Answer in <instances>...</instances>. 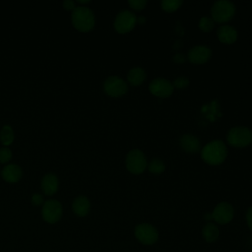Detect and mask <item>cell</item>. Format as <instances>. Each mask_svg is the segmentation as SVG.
Here are the masks:
<instances>
[{"mask_svg": "<svg viewBox=\"0 0 252 252\" xmlns=\"http://www.w3.org/2000/svg\"><path fill=\"white\" fill-rule=\"evenodd\" d=\"M201 155L206 163L210 165H219L226 158L227 148L223 141L213 140L202 149Z\"/></svg>", "mask_w": 252, "mask_h": 252, "instance_id": "obj_1", "label": "cell"}, {"mask_svg": "<svg viewBox=\"0 0 252 252\" xmlns=\"http://www.w3.org/2000/svg\"><path fill=\"white\" fill-rule=\"evenodd\" d=\"M72 23L78 31L83 32H89L94 26V15L88 7H76L72 13Z\"/></svg>", "mask_w": 252, "mask_h": 252, "instance_id": "obj_2", "label": "cell"}, {"mask_svg": "<svg viewBox=\"0 0 252 252\" xmlns=\"http://www.w3.org/2000/svg\"><path fill=\"white\" fill-rule=\"evenodd\" d=\"M235 13V5L227 0L216 1L211 8V15L214 22L226 23L230 21Z\"/></svg>", "mask_w": 252, "mask_h": 252, "instance_id": "obj_3", "label": "cell"}, {"mask_svg": "<svg viewBox=\"0 0 252 252\" xmlns=\"http://www.w3.org/2000/svg\"><path fill=\"white\" fill-rule=\"evenodd\" d=\"M226 140L233 147L244 148L252 143V130L242 126L233 127L228 131Z\"/></svg>", "mask_w": 252, "mask_h": 252, "instance_id": "obj_4", "label": "cell"}, {"mask_svg": "<svg viewBox=\"0 0 252 252\" xmlns=\"http://www.w3.org/2000/svg\"><path fill=\"white\" fill-rule=\"evenodd\" d=\"M126 168L133 174H140L147 168L148 162L144 153L141 150L133 149L126 156Z\"/></svg>", "mask_w": 252, "mask_h": 252, "instance_id": "obj_5", "label": "cell"}, {"mask_svg": "<svg viewBox=\"0 0 252 252\" xmlns=\"http://www.w3.org/2000/svg\"><path fill=\"white\" fill-rule=\"evenodd\" d=\"M134 234L136 239L144 245H152L158 239V232L157 228L147 222H142L136 225Z\"/></svg>", "mask_w": 252, "mask_h": 252, "instance_id": "obj_6", "label": "cell"}, {"mask_svg": "<svg viewBox=\"0 0 252 252\" xmlns=\"http://www.w3.org/2000/svg\"><path fill=\"white\" fill-rule=\"evenodd\" d=\"M136 24L137 16L129 10H123L116 15L113 26L117 32L127 33L134 29Z\"/></svg>", "mask_w": 252, "mask_h": 252, "instance_id": "obj_7", "label": "cell"}, {"mask_svg": "<svg viewBox=\"0 0 252 252\" xmlns=\"http://www.w3.org/2000/svg\"><path fill=\"white\" fill-rule=\"evenodd\" d=\"M234 216L233 206L228 202H220L219 203L210 213L211 220L216 221L219 224H226L230 222Z\"/></svg>", "mask_w": 252, "mask_h": 252, "instance_id": "obj_8", "label": "cell"}, {"mask_svg": "<svg viewBox=\"0 0 252 252\" xmlns=\"http://www.w3.org/2000/svg\"><path fill=\"white\" fill-rule=\"evenodd\" d=\"M104 92L112 97L123 96L128 91L127 83L118 76H110L103 83Z\"/></svg>", "mask_w": 252, "mask_h": 252, "instance_id": "obj_9", "label": "cell"}, {"mask_svg": "<svg viewBox=\"0 0 252 252\" xmlns=\"http://www.w3.org/2000/svg\"><path fill=\"white\" fill-rule=\"evenodd\" d=\"M174 87L171 82L164 78H156L149 84V91L158 97H168L173 93Z\"/></svg>", "mask_w": 252, "mask_h": 252, "instance_id": "obj_10", "label": "cell"}, {"mask_svg": "<svg viewBox=\"0 0 252 252\" xmlns=\"http://www.w3.org/2000/svg\"><path fill=\"white\" fill-rule=\"evenodd\" d=\"M42 218L49 223L57 222L62 216V206L56 200H47L44 202L41 210Z\"/></svg>", "mask_w": 252, "mask_h": 252, "instance_id": "obj_11", "label": "cell"}, {"mask_svg": "<svg viewBox=\"0 0 252 252\" xmlns=\"http://www.w3.org/2000/svg\"><path fill=\"white\" fill-rule=\"evenodd\" d=\"M212 55V50L206 45H196L192 47L188 54V60L193 64H204L206 63Z\"/></svg>", "mask_w": 252, "mask_h": 252, "instance_id": "obj_12", "label": "cell"}, {"mask_svg": "<svg viewBox=\"0 0 252 252\" xmlns=\"http://www.w3.org/2000/svg\"><path fill=\"white\" fill-rule=\"evenodd\" d=\"M237 31L234 27L229 25H222L219 27L217 31V36L219 40L225 44H231L237 39Z\"/></svg>", "mask_w": 252, "mask_h": 252, "instance_id": "obj_13", "label": "cell"}, {"mask_svg": "<svg viewBox=\"0 0 252 252\" xmlns=\"http://www.w3.org/2000/svg\"><path fill=\"white\" fill-rule=\"evenodd\" d=\"M179 144L181 148L187 153H197L201 149V144L199 139L191 134H183L179 139Z\"/></svg>", "mask_w": 252, "mask_h": 252, "instance_id": "obj_14", "label": "cell"}, {"mask_svg": "<svg viewBox=\"0 0 252 252\" xmlns=\"http://www.w3.org/2000/svg\"><path fill=\"white\" fill-rule=\"evenodd\" d=\"M72 208L74 213L79 216V217H84L86 216L91 208V203L89 199L85 196H78L74 199Z\"/></svg>", "mask_w": 252, "mask_h": 252, "instance_id": "obj_15", "label": "cell"}, {"mask_svg": "<svg viewBox=\"0 0 252 252\" xmlns=\"http://www.w3.org/2000/svg\"><path fill=\"white\" fill-rule=\"evenodd\" d=\"M41 188L46 195H53L58 188V179L55 174L48 173L41 180Z\"/></svg>", "mask_w": 252, "mask_h": 252, "instance_id": "obj_16", "label": "cell"}, {"mask_svg": "<svg viewBox=\"0 0 252 252\" xmlns=\"http://www.w3.org/2000/svg\"><path fill=\"white\" fill-rule=\"evenodd\" d=\"M2 176L8 182H17L22 177V169L17 164H8L3 168Z\"/></svg>", "mask_w": 252, "mask_h": 252, "instance_id": "obj_17", "label": "cell"}, {"mask_svg": "<svg viewBox=\"0 0 252 252\" xmlns=\"http://www.w3.org/2000/svg\"><path fill=\"white\" fill-rule=\"evenodd\" d=\"M146 79V71L141 67H134L127 73V81L132 86L141 85Z\"/></svg>", "mask_w": 252, "mask_h": 252, "instance_id": "obj_18", "label": "cell"}, {"mask_svg": "<svg viewBox=\"0 0 252 252\" xmlns=\"http://www.w3.org/2000/svg\"><path fill=\"white\" fill-rule=\"evenodd\" d=\"M220 235V230L218 226L213 222H207L202 229V236L206 242L213 243L218 240Z\"/></svg>", "mask_w": 252, "mask_h": 252, "instance_id": "obj_19", "label": "cell"}, {"mask_svg": "<svg viewBox=\"0 0 252 252\" xmlns=\"http://www.w3.org/2000/svg\"><path fill=\"white\" fill-rule=\"evenodd\" d=\"M1 143L5 146H9L14 141V131L10 125H4L0 131Z\"/></svg>", "mask_w": 252, "mask_h": 252, "instance_id": "obj_20", "label": "cell"}, {"mask_svg": "<svg viewBox=\"0 0 252 252\" xmlns=\"http://www.w3.org/2000/svg\"><path fill=\"white\" fill-rule=\"evenodd\" d=\"M147 168L149 169V171L151 173H153L155 175H158V174H161L164 171L165 165H164L162 160H160L158 158H154L148 163Z\"/></svg>", "mask_w": 252, "mask_h": 252, "instance_id": "obj_21", "label": "cell"}, {"mask_svg": "<svg viewBox=\"0 0 252 252\" xmlns=\"http://www.w3.org/2000/svg\"><path fill=\"white\" fill-rule=\"evenodd\" d=\"M181 5H182L181 0H164V1H161L160 3L161 9L168 13H172L178 10Z\"/></svg>", "mask_w": 252, "mask_h": 252, "instance_id": "obj_22", "label": "cell"}, {"mask_svg": "<svg viewBox=\"0 0 252 252\" xmlns=\"http://www.w3.org/2000/svg\"><path fill=\"white\" fill-rule=\"evenodd\" d=\"M214 23H215V22H214V20H213L212 18L205 16V17H202V18L200 19L198 26H199V29H200L202 32H210V31L213 29Z\"/></svg>", "mask_w": 252, "mask_h": 252, "instance_id": "obj_23", "label": "cell"}, {"mask_svg": "<svg viewBox=\"0 0 252 252\" xmlns=\"http://www.w3.org/2000/svg\"><path fill=\"white\" fill-rule=\"evenodd\" d=\"M173 87L174 88H177V89H185L188 87L189 85V79L185 76H180V77H177L174 82L172 83Z\"/></svg>", "mask_w": 252, "mask_h": 252, "instance_id": "obj_24", "label": "cell"}, {"mask_svg": "<svg viewBox=\"0 0 252 252\" xmlns=\"http://www.w3.org/2000/svg\"><path fill=\"white\" fill-rule=\"evenodd\" d=\"M128 5L136 11H141L145 8V6L147 5V1L146 0H129L128 1Z\"/></svg>", "mask_w": 252, "mask_h": 252, "instance_id": "obj_25", "label": "cell"}, {"mask_svg": "<svg viewBox=\"0 0 252 252\" xmlns=\"http://www.w3.org/2000/svg\"><path fill=\"white\" fill-rule=\"evenodd\" d=\"M12 158V152L8 148H1L0 149V162L6 163Z\"/></svg>", "mask_w": 252, "mask_h": 252, "instance_id": "obj_26", "label": "cell"}, {"mask_svg": "<svg viewBox=\"0 0 252 252\" xmlns=\"http://www.w3.org/2000/svg\"><path fill=\"white\" fill-rule=\"evenodd\" d=\"M246 223L250 230H252V207H250L246 212Z\"/></svg>", "mask_w": 252, "mask_h": 252, "instance_id": "obj_27", "label": "cell"}, {"mask_svg": "<svg viewBox=\"0 0 252 252\" xmlns=\"http://www.w3.org/2000/svg\"><path fill=\"white\" fill-rule=\"evenodd\" d=\"M32 202L34 205H40L43 202V197L40 194H33L32 197Z\"/></svg>", "mask_w": 252, "mask_h": 252, "instance_id": "obj_28", "label": "cell"}, {"mask_svg": "<svg viewBox=\"0 0 252 252\" xmlns=\"http://www.w3.org/2000/svg\"><path fill=\"white\" fill-rule=\"evenodd\" d=\"M173 60L175 63H183L185 61V56L181 53H178V54H175L174 57H173Z\"/></svg>", "mask_w": 252, "mask_h": 252, "instance_id": "obj_29", "label": "cell"}, {"mask_svg": "<svg viewBox=\"0 0 252 252\" xmlns=\"http://www.w3.org/2000/svg\"><path fill=\"white\" fill-rule=\"evenodd\" d=\"M63 6L67 9V10H74L76 7H75V4H74V2L73 1H71V0H66V1H64L63 2Z\"/></svg>", "mask_w": 252, "mask_h": 252, "instance_id": "obj_30", "label": "cell"}, {"mask_svg": "<svg viewBox=\"0 0 252 252\" xmlns=\"http://www.w3.org/2000/svg\"><path fill=\"white\" fill-rule=\"evenodd\" d=\"M145 20H146V19H145L143 16H140V17L137 18V22H138V23H141V24H142Z\"/></svg>", "mask_w": 252, "mask_h": 252, "instance_id": "obj_31", "label": "cell"}, {"mask_svg": "<svg viewBox=\"0 0 252 252\" xmlns=\"http://www.w3.org/2000/svg\"><path fill=\"white\" fill-rule=\"evenodd\" d=\"M251 144H252V143H251Z\"/></svg>", "mask_w": 252, "mask_h": 252, "instance_id": "obj_32", "label": "cell"}]
</instances>
